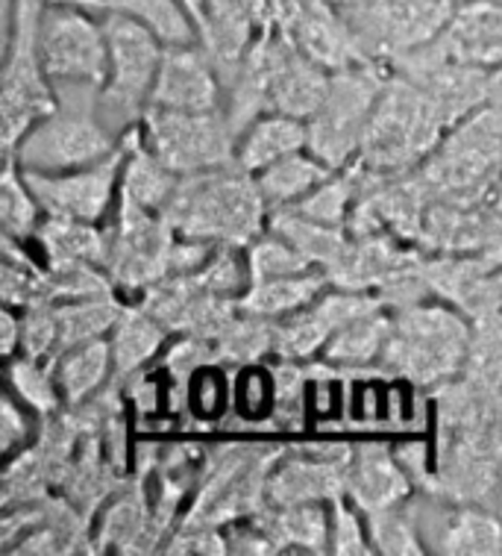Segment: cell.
Wrapping results in <instances>:
<instances>
[{"instance_id":"obj_1","label":"cell","mask_w":502,"mask_h":556,"mask_svg":"<svg viewBox=\"0 0 502 556\" xmlns=\"http://www.w3.org/2000/svg\"><path fill=\"white\" fill-rule=\"evenodd\" d=\"M265 213L268 206L256 177L239 162L180 177L171 203L165 206V218L177 236L235 248H247L259 239Z\"/></svg>"},{"instance_id":"obj_2","label":"cell","mask_w":502,"mask_h":556,"mask_svg":"<svg viewBox=\"0 0 502 556\" xmlns=\"http://www.w3.org/2000/svg\"><path fill=\"white\" fill-rule=\"evenodd\" d=\"M56 110L33 124L7 153L24 172H70L101 162L121 148V136L101 118V86L53 83Z\"/></svg>"},{"instance_id":"obj_3","label":"cell","mask_w":502,"mask_h":556,"mask_svg":"<svg viewBox=\"0 0 502 556\" xmlns=\"http://www.w3.org/2000/svg\"><path fill=\"white\" fill-rule=\"evenodd\" d=\"M447 136L435 103L412 80L388 68L356 162L373 180H391L421 168Z\"/></svg>"},{"instance_id":"obj_4","label":"cell","mask_w":502,"mask_h":556,"mask_svg":"<svg viewBox=\"0 0 502 556\" xmlns=\"http://www.w3.org/2000/svg\"><path fill=\"white\" fill-rule=\"evenodd\" d=\"M473 324L447 306L397 309L379 363L417 386H447L467 365Z\"/></svg>"},{"instance_id":"obj_5","label":"cell","mask_w":502,"mask_h":556,"mask_svg":"<svg viewBox=\"0 0 502 556\" xmlns=\"http://www.w3.org/2000/svg\"><path fill=\"white\" fill-rule=\"evenodd\" d=\"M101 24L110 51V74L101 89V118L112 132L127 136L147 112L165 45L156 33L124 12H101Z\"/></svg>"},{"instance_id":"obj_6","label":"cell","mask_w":502,"mask_h":556,"mask_svg":"<svg viewBox=\"0 0 502 556\" xmlns=\"http://www.w3.org/2000/svg\"><path fill=\"white\" fill-rule=\"evenodd\" d=\"M44 0H12L3 68V153L15 151L33 124L56 110V91L41 65L39 21Z\"/></svg>"},{"instance_id":"obj_7","label":"cell","mask_w":502,"mask_h":556,"mask_svg":"<svg viewBox=\"0 0 502 556\" xmlns=\"http://www.w3.org/2000/svg\"><path fill=\"white\" fill-rule=\"evenodd\" d=\"M388 80V65L364 62L344 72H332L330 89L318 112L306 122L309 151L332 172H342L356 162L373 106Z\"/></svg>"},{"instance_id":"obj_8","label":"cell","mask_w":502,"mask_h":556,"mask_svg":"<svg viewBox=\"0 0 502 556\" xmlns=\"http://www.w3.org/2000/svg\"><path fill=\"white\" fill-rule=\"evenodd\" d=\"M368 60L391 65L438 39L459 0H332Z\"/></svg>"},{"instance_id":"obj_9","label":"cell","mask_w":502,"mask_h":556,"mask_svg":"<svg viewBox=\"0 0 502 556\" xmlns=\"http://www.w3.org/2000/svg\"><path fill=\"white\" fill-rule=\"evenodd\" d=\"M144 142L180 177L211 172L235 162L239 136L230 127L227 110L218 112H144Z\"/></svg>"},{"instance_id":"obj_10","label":"cell","mask_w":502,"mask_h":556,"mask_svg":"<svg viewBox=\"0 0 502 556\" xmlns=\"http://www.w3.org/2000/svg\"><path fill=\"white\" fill-rule=\"evenodd\" d=\"M41 65L51 83L101 86L110 74L106 33L89 10L77 3H44L39 21Z\"/></svg>"},{"instance_id":"obj_11","label":"cell","mask_w":502,"mask_h":556,"mask_svg":"<svg viewBox=\"0 0 502 556\" xmlns=\"http://www.w3.org/2000/svg\"><path fill=\"white\" fill-rule=\"evenodd\" d=\"M177 230L165 213L144 210L130 198H121L118 224L110 230L106 274L124 289H151L168 277Z\"/></svg>"},{"instance_id":"obj_12","label":"cell","mask_w":502,"mask_h":556,"mask_svg":"<svg viewBox=\"0 0 502 556\" xmlns=\"http://www.w3.org/2000/svg\"><path fill=\"white\" fill-rule=\"evenodd\" d=\"M388 68L402 74L406 80H412L435 103L447 132L459 127L464 118H471L476 110H482L488 101L491 72L450 60L447 53L435 48L433 41L394 60Z\"/></svg>"},{"instance_id":"obj_13","label":"cell","mask_w":502,"mask_h":556,"mask_svg":"<svg viewBox=\"0 0 502 556\" xmlns=\"http://www.w3.org/2000/svg\"><path fill=\"white\" fill-rule=\"evenodd\" d=\"M127 148H121L101 162H91L70 172H24V180L36 194L41 213L53 218H74V222H101L110 210L115 186L124 174Z\"/></svg>"},{"instance_id":"obj_14","label":"cell","mask_w":502,"mask_h":556,"mask_svg":"<svg viewBox=\"0 0 502 556\" xmlns=\"http://www.w3.org/2000/svg\"><path fill=\"white\" fill-rule=\"evenodd\" d=\"M276 24L271 0H206L197 33L201 45L221 74L223 89L239 72L242 60L261 39V33Z\"/></svg>"},{"instance_id":"obj_15","label":"cell","mask_w":502,"mask_h":556,"mask_svg":"<svg viewBox=\"0 0 502 556\" xmlns=\"http://www.w3.org/2000/svg\"><path fill=\"white\" fill-rule=\"evenodd\" d=\"M276 27L288 33V39L326 72L371 62L332 0H292L280 12Z\"/></svg>"},{"instance_id":"obj_16","label":"cell","mask_w":502,"mask_h":556,"mask_svg":"<svg viewBox=\"0 0 502 556\" xmlns=\"http://www.w3.org/2000/svg\"><path fill=\"white\" fill-rule=\"evenodd\" d=\"M309 456L280 459L268 475L265 501L268 506L323 504L347 495V463L352 447L321 445L309 447Z\"/></svg>"},{"instance_id":"obj_17","label":"cell","mask_w":502,"mask_h":556,"mask_svg":"<svg viewBox=\"0 0 502 556\" xmlns=\"http://www.w3.org/2000/svg\"><path fill=\"white\" fill-rule=\"evenodd\" d=\"M147 110L218 112L223 110V83L201 41L165 48L159 77L153 83Z\"/></svg>"},{"instance_id":"obj_18","label":"cell","mask_w":502,"mask_h":556,"mask_svg":"<svg viewBox=\"0 0 502 556\" xmlns=\"http://www.w3.org/2000/svg\"><path fill=\"white\" fill-rule=\"evenodd\" d=\"M450 60L493 72L502 65V0H459L433 41Z\"/></svg>"},{"instance_id":"obj_19","label":"cell","mask_w":502,"mask_h":556,"mask_svg":"<svg viewBox=\"0 0 502 556\" xmlns=\"http://www.w3.org/2000/svg\"><path fill=\"white\" fill-rule=\"evenodd\" d=\"M400 463V456H394L385 445L352 447L347 463V495L352 504L364 513L400 506L412 492L409 475Z\"/></svg>"},{"instance_id":"obj_20","label":"cell","mask_w":502,"mask_h":556,"mask_svg":"<svg viewBox=\"0 0 502 556\" xmlns=\"http://www.w3.org/2000/svg\"><path fill=\"white\" fill-rule=\"evenodd\" d=\"M330 77L332 72H326L323 65L309 60V56L288 39V33H285L280 65H276V77H273L271 112H282V115H292V118L309 122L314 112H318V106H321L323 98H326Z\"/></svg>"},{"instance_id":"obj_21","label":"cell","mask_w":502,"mask_h":556,"mask_svg":"<svg viewBox=\"0 0 502 556\" xmlns=\"http://www.w3.org/2000/svg\"><path fill=\"white\" fill-rule=\"evenodd\" d=\"M124 148H127V160L121 174V198H130L153 213H165V206L171 203L180 186V174L171 172L147 148V142H141V127H132L124 136Z\"/></svg>"},{"instance_id":"obj_22","label":"cell","mask_w":502,"mask_h":556,"mask_svg":"<svg viewBox=\"0 0 502 556\" xmlns=\"http://www.w3.org/2000/svg\"><path fill=\"white\" fill-rule=\"evenodd\" d=\"M309 148V130L306 122L282 115V112H268L247 127L235 142V162L244 172L259 174L273 162H280L288 153L306 151Z\"/></svg>"},{"instance_id":"obj_23","label":"cell","mask_w":502,"mask_h":556,"mask_svg":"<svg viewBox=\"0 0 502 556\" xmlns=\"http://www.w3.org/2000/svg\"><path fill=\"white\" fill-rule=\"evenodd\" d=\"M256 525L271 536L280 551L297 547L309 554H330L332 516L323 504H294V506H268L253 518Z\"/></svg>"},{"instance_id":"obj_24","label":"cell","mask_w":502,"mask_h":556,"mask_svg":"<svg viewBox=\"0 0 502 556\" xmlns=\"http://www.w3.org/2000/svg\"><path fill=\"white\" fill-rule=\"evenodd\" d=\"M326 286H330V277L321 268L280 277V280H268V283H253L239 298V309L247 315H256V318L280 321V318H288V315L312 306L326 292Z\"/></svg>"},{"instance_id":"obj_25","label":"cell","mask_w":502,"mask_h":556,"mask_svg":"<svg viewBox=\"0 0 502 556\" xmlns=\"http://www.w3.org/2000/svg\"><path fill=\"white\" fill-rule=\"evenodd\" d=\"M332 168L326 162H321L309 148L306 151L288 153L282 156L280 162H273L268 168H261L256 177V186H259L261 198H265V206L268 213L273 210H285V206H294L300 203L306 194H312L323 180H330Z\"/></svg>"},{"instance_id":"obj_26","label":"cell","mask_w":502,"mask_h":556,"mask_svg":"<svg viewBox=\"0 0 502 556\" xmlns=\"http://www.w3.org/2000/svg\"><path fill=\"white\" fill-rule=\"evenodd\" d=\"M36 239L44 248L48 265H101L106 268L110 256V233L98 230L91 222H74V218H53L41 222Z\"/></svg>"},{"instance_id":"obj_27","label":"cell","mask_w":502,"mask_h":556,"mask_svg":"<svg viewBox=\"0 0 502 556\" xmlns=\"http://www.w3.org/2000/svg\"><path fill=\"white\" fill-rule=\"evenodd\" d=\"M276 236L288 239V242L297 248V251L309 260L312 265H318L321 271H330L332 265L338 263L350 244V236L344 233V227H332V224H321L306 218L292 206L285 210H273L271 213V227Z\"/></svg>"},{"instance_id":"obj_28","label":"cell","mask_w":502,"mask_h":556,"mask_svg":"<svg viewBox=\"0 0 502 556\" xmlns=\"http://www.w3.org/2000/svg\"><path fill=\"white\" fill-rule=\"evenodd\" d=\"M438 551L447 556L502 554V518L491 506L467 504L443 521Z\"/></svg>"},{"instance_id":"obj_29","label":"cell","mask_w":502,"mask_h":556,"mask_svg":"<svg viewBox=\"0 0 502 556\" xmlns=\"http://www.w3.org/2000/svg\"><path fill=\"white\" fill-rule=\"evenodd\" d=\"M165 333H168V327L147 306L124 309L115 330L110 333L115 375L130 377L132 371H139L141 365L156 356V351L165 342Z\"/></svg>"},{"instance_id":"obj_30","label":"cell","mask_w":502,"mask_h":556,"mask_svg":"<svg viewBox=\"0 0 502 556\" xmlns=\"http://www.w3.org/2000/svg\"><path fill=\"white\" fill-rule=\"evenodd\" d=\"M112 368L110 339H91L62 351L56 359V383L65 404H82L103 386Z\"/></svg>"},{"instance_id":"obj_31","label":"cell","mask_w":502,"mask_h":556,"mask_svg":"<svg viewBox=\"0 0 502 556\" xmlns=\"http://www.w3.org/2000/svg\"><path fill=\"white\" fill-rule=\"evenodd\" d=\"M94 10H115L124 12V15H132L147 30L156 33L165 48H173V45H197L201 41L197 24L189 15V10L182 7V0H103L98 7H91L89 12Z\"/></svg>"},{"instance_id":"obj_32","label":"cell","mask_w":502,"mask_h":556,"mask_svg":"<svg viewBox=\"0 0 502 556\" xmlns=\"http://www.w3.org/2000/svg\"><path fill=\"white\" fill-rule=\"evenodd\" d=\"M124 315V306L112 298H82V301H65L56 304V324H60V354L74 344L103 339L115 330V324Z\"/></svg>"},{"instance_id":"obj_33","label":"cell","mask_w":502,"mask_h":556,"mask_svg":"<svg viewBox=\"0 0 502 556\" xmlns=\"http://www.w3.org/2000/svg\"><path fill=\"white\" fill-rule=\"evenodd\" d=\"M391 333V318L379 313L362 315L338 333L332 336L326 348H323V359L332 365H368L379 363L385 342Z\"/></svg>"},{"instance_id":"obj_34","label":"cell","mask_w":502,"mask_h":556,"mask_svg":"<svg viewBox=\"0 0 502 556\" xmlns=\"http://www.w3.org/2000/svg\"><path fill=\"white\" fill-rule=\"evenodd\" d=\"M39 213V201H36V194H33V189L24 180L18 162L7 156L3 180H0V222H3V236H12L18 242L36 236L41 227Z\"/></svg>"},{"instance_id":"obj_35","label":"cell","mask_w":502,"mask_h":556,"mask_svg":"<svg viewBox=\"0 0 502 556\" xmlns=\"http://www.w3.org/2000/svg\"><path fill=\"white\" fill-rule=\"evenodd\" d=\"M3 304L7 306H27L51 304L48 301V271H41L24 253L18 239L3 236Z\"/></svg>"},{"instance_id":"obj_36","label":"cell","mask_w":502,"mask_h":556,"mask_svg":"<svg viewBox=\"0 0 502 556\" xmlns=\"http://www.w3.org/2000/svg\"><path fill=\"white\" fill-rule=\"evenodd\" d=\"M247 263H250V286L268 283V280H280V277H292V274L312 271V265L294 248L288 239H282L273 230L261 233L247 244Z\"/></svg>"},{"instance_id":"obj_37","label":"cell","mask_w":502,"mask_h":556,"mask_svg":"<svg viewBox=\"0 0 502 556\" xmlns=\"http://www.w3.org/2000/svg\"><path fill=\"white\" fill-rule=\"evenodd\" d=\"M197 283L206 292L218 294V298H242L250 289V263H247V251H239L235 244H218L209 263L203 265L201 271L194 274Z\"/></svg>"},{"instance_id":"obj_38","label":"cell","mask_w":502,"mask_h":556,"mask_svg":"<svg viewBox=\"0 0 502 556\" xmlns=\"http://www.w3.org/2000/svg\"><path fill=\"white\" fill-rule=\"evenodd\" d=\"M368 527H371V542L376 547V554H426L423 539L417 536L414 518L409 513H402L400 506H388V509H373V513H368Z\"/></svg>"},{"instance_id":"obj_39","label":"cell","mask_w":502,"mask_h":556,"mask_svg":"<svg viewBox=\"0 0 502 556\" xmlns=\"http://www.w3.org/2000/svg\"><path fill=\"white\" fill-rule=\"evenodd\" d=\"M10 380L15 395L27 406H33L36 413H56L60 409V383H56V375H51L41 365V359H33V356L15 359L10 365Z\"/></svg>"},{"instance_id":"obj_40","label":"cell","mask_w":502,"mask_h":556,"mask_svg":"<svg viewBox=\"0 0 502 556\" xmlns=\"http://www.w3.org/2000/svg\"><path fill=\"white\" fill-rule=\"evenodd\" d=\"M21 351L33 359H44L60 351L56 304L27 306L21 315Z\"/></svg>"},{"instance_id":"obj_41","label":"cell","mask_w":502,"mask_h":556,"mask_svg":"<svg viewBox=\"0 0 502 556\" xmlns=\"http://www.w3.org/2000/svg\"><path fill=\"white\" fill-rule=\"evenodd\" d=\"M332 530H330V554L338 556H368L376 554V547L364 533L362 521L352 513L344 497L332 501Z\"/></svg>"},{"instance_id":"obj_42","label":"cell","mask_w":502,"mask_h":556,"mask_svg":"<svg viewBox=\"0 0 502 556\" xmlns=\"http://www.w3.org/2000/svg\"><path fill=\"white\" fill-rule=\"evenodd\" d=\"M168 554H230L227 533H218L211 525H185L180 536L168 545Z\"/></svg>"},{"instance_id":"obj_43","label":"cell","mask_w":502,"mask_h":556,"mask_svg":"<svg viewBox=\"0 0 502 556\" xmlns=\"http://www.w3.org/2000/svg\"><path fill=\"white\" fill-rule=\"evenodd\" d=\"M27 439V421L18 406L12 404L10 397L3 401V413H0V447L3 454H10L12 447Z\"/></svg>"},{"instance_id":"obj_44","label":"cell","mask_w":502,"mask_h":556,"mask_svg":"<svg viewBox=\"0 0 502 556\" xmlns=\"http://www.w3.org/2000/svg\"><path fill=\"white\" fill-rule=\"evenodd\" d=\"M21 348V318L12 313V306H7L0 313V351L7 356H15Z\"/></svg>"},{"instance_id":"obj_45","label":"cell","mask_w":502,"mask_h":556,"mask_svg":"<svg viewBox=\"0 0 502 556\" xmlns=\"http://www.w3.org/2000/svg\"><path fill=\"white\" fill-rule=\"evenodd\" d=\"M485 106H491V110H497L502 115V65L491 72V80H488V101H485Z\"/></svg>"}]
</instances>
